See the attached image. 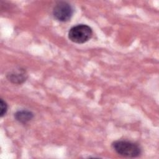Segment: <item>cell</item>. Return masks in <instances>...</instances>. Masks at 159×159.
Listing matches in <instances>:
<instances>
[{
    "mask_svg": "<svg viewBox=\"0 0 159 159\" xmlns=\"http://www.w3.org/2000/svg\"><path fill=\"white\" fill-rule=\"evenodd\" d=\"M112 147L118 155L125 157H137L142 153L141 148L137 143L129 140L114 141L112 143Z\"/></svg>",
    "mask_w": 159,
    "mask_h": 159,
    "instance_id": "1",
    "label": "cell"
},
{
    "mask_svg": "<svg viewBox=\"0 0 159 159\" xmlns=\"http://www.w3.org/2000/svg\"><path fill=\"white\" fill-rule=\"evenodd\" d=\"M68 39L76 43H84L93 36L92 29L86 24H77L72 27L68 32Z\"/></svg>",
    "mask_w": 159,
    "mask_h": 159,
    "instance_id": "2",
    "label": "cell"
},
{
    "mask_svg": "<svg viewBox=\"0 0 159 159\" xmlns=\"http://www.w3.org/2000/svg\"><path fill=\"white\" fill-rule=\"evenodd\" d=\"M52 14L57 20L64 22L71 18L73 14V9L68 2L58 1L54 6Z\"/></svg>",
    "mask_w": 159,
    "mask_h": 159,
    "instance_id": "3",
    "label": "cell"
},
{
    "mask_svg": "<svg viewBox=\"0 0 159 159\" xmlns=\"http://www.w3.org/2000/svg\"><path fill=\"white\" fill-rule=\"evenodd\" d=\"M6 78L8 81L13 84H21L27 80L28 74L24 68L19 67L9 71Z\"/></svg>",
    "mask_w": 159,
    "mask_h": 159,
    "instance_id": "4",
    "label": "cell"
},
{
    "mask_svg": "<svg viewBox=\"0 0 159 159\" xmlns=\"http://www.w3.org/2000/svg\"><path fill=\"white\" fill-rule=\"evenodd\" d=\"M33 117L34 114L31 111L26 109L18 111L14 114L15 119L19 123L23 124H25L30 121Z\"/></svg>",
    "mask_w": 159,
    "mask_h": 159,
    "instance_id": "5",
    "label": "cell"
},
{
    "mask_svg": "<svg viewBox=\"0 0 159 159\" xmlns=\"http://www.w3.org/2000/svg\"><path fill=\"white\" fill-rule=\"evenodd\" d=\"M0 109H1V112H0V116L1 117H2L7 112V104L6 101L3 100V99L1 98L0 99Z\"/></svg>",
    "mask_w": 159,
    "mask_h": 159,
    "instance_id": "6",
    "label": "cell"
}]
</instances>
